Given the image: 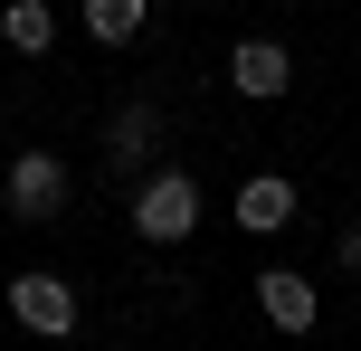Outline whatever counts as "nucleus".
I'll list each match as a JSON object with an SVG mask.
<instances>
[{
  "label": "nucleus",
  "mask_w": 361,
  "mask_h": 351,
  "mask_svg": "<svg viewBox=\"0 0 361 351\" xmlns=\"http://www.w3.org/2000/svg\"><path fill=\"white\" fill-rule=\"evenodd\" d=\"M228 86L257 95V105H276V95L295 86V57L276 48V38H238V48H228Z\"/></svg>",
  "instance_id": "nucleus-4"
},
{
  "label": "nucleus",
  "mask_w": 361,
  "mask_h": 351,
  "mask_svg": "<svg viewBox=\"0 0 361 351\" xmlns=\"http://www.w3.org/2000/svg\"><path fill=\"white\" fill-rule=\"evenodd\" d=\"M295 209H305V200H295V181H286V171H257V181L238 190V228H257V238H276Z\"/></svg>",
  "instance_id": "nucleus-6"
},
{
  "label": "nucleus",
  "mask_w": 361,
  "mask_h": 351,
  "mask_svg": "<svg viewBox=\"0 0 361 351\" xmlns=\"http://www.w3.org/2000/svg\"><path fill=\"white\" fill-rule=\"evenodd\" d=\"M0 38H10L19 57H48V38H57V10H48V0H10V10H0Z\"/></svg>",
  "instance_id": "nucleus-9"
},
{
  "label": "nucleus",
  "mask_w": 361,
  "mask_h": 351,
  "mask_svg": "<svg viewBox=\"0 0 361 351\" xmlns=\"http://www.w3.org/2000/svg\"><path fill=\"white\" fill-rule=\"evenodd\" d=\"M10 314L29 323V333H48V342H57V333H76V285L38 266V276H19V285H10Z\"/></svg>",
  "instance_id": "nucleus-3"
},
{
  "label": "nucleus",
  "mask_w": 361,
  "mask_h": 351,
  "mask_svg": "<svg viewBox=\"0 0 361 351\" xmlns=\"http://www.w3.org/2000/svg\"><path fill=\"white\" fill-rule=\"evenodd\" d=\"M257 304H267L276 333H314V323H324V295H314L295 266H267V276H257Z\"/></svg>",
  "instance_id": "nucleus-5"
},
{
  "label": "nucleus",
  "mask_w": 361,
  "mask_h": 351,
  "mask_svg": "<svg viewBox=\"0 0 361 351\" xmlns=\"http://www.w3.org/2000/svg\"><path fill=\"white\" fill-rule=\"evenodd\" d=\"M0 200H10L19 228H48L57 209H67V162H57V152H19V162L0 171Z\"/></svg>",
  "instance_id": "nucleus-2"
},
{
  "label": "nucleus",
  "mask_w": 361,
  "mask_h": 351,
  "mask_svg": "<svg viewBox=\"0 0 361 351\" xmlns=\"http://www.w3.org/2000/svg\"><path fill=\"white\" fill-rule=\"evenodd\" d=\"M133 228H143L152 247H180L200 228V181L190 171H152V181L133 190Z\"/></svg>",
  "instance_id": "nucleus-1"
},
{
  "label": "nucleus",
  "mask_w": 361,
  "mask_h": 351,
  "mask_svg": "<svg viewBox=\"0 0 361 351\" xmlns=\"http://www.w3.org/2000/svg\"><path fill=\"white\" fill-rule=\"evenodd\" d=\"M0 171H10V162H0Z\"/></svg>",
  "instance_id": "nucleus-10"
},
{
  "label": "nucleus",
  "mask_w": 361,
  "mask_h": 351,
  "mask_svg": "<svg viewBox=\"0 0 361 351\" xmlns=\"http://www.w3.org/2000/svg\"><path fill=\"white\" fill-rule=\"evenodd\" d=\"M152 143H162L152 105H124V114H114V133H105V162H114V171H143V162H152Z\"/></svg>",
  "instance_id": "nucleus-8"
},
{
  "label": "nucleus",
  "mask_w": 361,
  "mask_h": 351,
  "mask_svg": "<svg viewBox=\"0 0 361 351\" xmlns=\"http://www.w3.org/2000/svg\"><path fill=\"white\" fill-rule=\"evenodd\" d=\"M76 19H86V38H95V48H124V38H143L152 0H76Z\"/></svg>",
  "instance_id": "nucleus-7"
}]
</instances>
